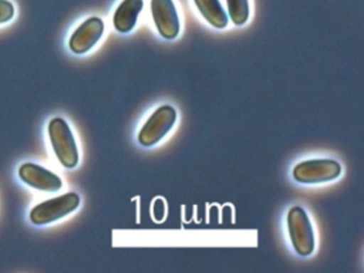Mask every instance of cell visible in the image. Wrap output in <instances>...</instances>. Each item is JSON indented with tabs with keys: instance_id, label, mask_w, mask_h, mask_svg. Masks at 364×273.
Masks as SVG:
<instances>
[{
	"instance_id": "cell-1",
	"label": "cell",
	"mask_w": 364,
	"mask_h": 273,
	"mask_svg": "<svg viewBox=\"0 0 364 273\" xmlns=\"http://www.w3.org/2000/svg\"><path fill=\"white\" fill-rule=\"evenodd\" d=\"M48 138L58 162L65 168H74L78 164V148L65 119L55 117L48 122Z\"/></svg>"
},
{
	"instance_id": "cell-2",
	"label": "cell",
	"mask_w": 364,
	"mask_h": 273,
	"mask_svg": "<svg viewBox=\"0 0 364 273\" xmlns=\"http://www.w3.org/2000/svg\"><path fill=\"white\" fill-rule=\"evenodd\" d=\"M287 232L293 249L300 256H309L314 250V230L307 212L301 206H293L287 212Z\"/></svg>"
},
{
	"instance_id": "cell-3",
	"label": "cell",
	"mask_w": 364,
	"mask_h": 273,
	"mask_svg": "<svg viewBox=\"0 0 364 273\" xmlns=\"http://www.w3.org/2000/svg\"><path fill=\"white\" fill-rule=\"evenodd\" d=\"M78 205L80 196L75 192H67L36 205L30 210V220L34 225H47L70 215Z\"/></svg>"
},
{
	"instance_id": "cell-4",
	"label": "cell",
	"mask_w": 364,
	"mask_h": 273,
	"mask_svg": "<svg viewBox=\"0 0 364 273\" xmlns=\"http://www.w3.org/2000/svg\"><path fill=\"white\" fill-rule=\"evenodd\" d=\"M341 165L328 158H316L299 162L293 168V178L300 183H324L338 178Z\"/></svg>"
},
{
	"instance_id": "cell-5",
	"label": "cell",
	"mask_w": 364,
	"mask_h": 273,
	"mask_svg": "<svg viewBox=\"0 0 364 273\" xmlns=\"http://www.w3.org/2000/svg\"><path fill=\"white\" fill-rule=\"evenodd\" d=\"M176 111L171 105H161L156 108L138 132V142L142 146H152L158 144L175 125Z\"/></svg>"
},
{
	"instance_id": "cell-6",
	"label": "cell",
	"mask_w": 364,
	"mask_h": 273,
	"mask_svg": "<svg viewBox=\"0 0 364 273\" xmlns=\"http://www.w3.org/2000/svg\"><path fill=\"white\" fill-rule=\"evenodd\" d=\"M151 13L161 37L173 40L179 34L181 23L173 0H151Z\"/></svg>"
},
{
	"instance_id": "cell-7",
	"label": "cell",
	"mask_w": 364,
	"mask_h": 273,
	"mask_svg": "<svg viewBox=\"0 0 364 273\" xmlns=\"http://www.w3.org/2000/svg\"><path fill=\"white\" fill-rule=\"evenodd\" d=\"M18 178L26 185L44 192H57L63 186L61 178L58 175L33 162H26L20 165Z\"/></svg>"
},
{
	"instance_id": "cell-8",
	"label": "cell",
	"mask_w": 364,
	"mask_h": 273,
	"mask_svg": "<svg viewBox=\"0 0 364 273\" xmlns=\"http://www.w3.org/2000/svg\"><path fill=\"white\" fill-rule=\"evenodd\" d=\"M104 34V21L100 17H90L84 20L71 34L68 47L75 54L90 51Z\"/></svg>"
},
{
	"instance_id": "cell-9",
	"label": "cell",
	"mask_w": 364,
	"mask_h": 273,
	"mask_svg": "<svg viewBox=\"0 0 364 273\" xmlns=\"http://www.w3.org/2000/svg\"><path fill=\"white\" fill-rule=\"evenodd\" d=\"M142 7V0H122L114 11V28L119 33H129L135 27Z\"/></svg>"
},
{
	"instance_id": "cell-10",
	"label": "cell",
	"mask_w": 364,
	"mask_h": 273,
	"mask_svg": "<svg viewBox=\"0 0 364 273\" xmlns=\"http://www.w3.org/2000/svg\"><path fill=\"white\" fill-rule=\"evenodd\" d=\"M202 17L213 27L223 28L228 26V13L219 0H193Z\"/></svg>"
},
{
	"instance_id": "cell-11",
	"label": "cell",
	"mask_w": 364,
	"mask_h": 273,
	"mask_svg": "<svg viewBox=\"0 0 364 273\" xmlns=\"http://www.w3.org/2000/svg\"><path fill=\"white\" fill-rule=\"evenodd\" d=\"M228 17L236 24L242 26L249 18V0H226Z\"/></svg>"
},
{
	"instance_id": "cell-12",
	"label": "cell",
	"mask_w": 364,
	"mask_h": 273,
	"mask_svg": "<svg viewBox=\"0 0 364 273\" xmlns=\"http://www.w3.org/2000/svg\"><path fill=\"white\" fill-rule=\"evenodd\" d=\"M14 16V6L10 0H0V24L7 23Z\"/></svg>"
},
{
	"instance_id": "cell-13",
	"label": "cell",
	"mask_w": 364,
	"mask_h": 273,
	"mask_svg": "<svg viewBox=\"0 0 364 273\" xmlns=\"http://www.w3.org/2000/svg\"><path fill=\"white\" fill-rule=\"evenodd\" d=\"M152 215H154V219L156 222H162L165 219V215H166V206H165V202L164 199L161 198H156L152 203Z\"/></svg>"
}]
</instances>
